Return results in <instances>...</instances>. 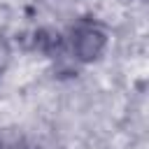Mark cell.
Wrapping results in <instances>:
<instances>
[{"mask_svg": "<svg viewBox=\"0 0 149 149\" xmlns=\"http://www.w3.org/2000/svg\"><path fill=\"white\" fill-rule=\"evenodd\" d=\"M72 47H74V51H77L79 58L91 61V58H95V56L102 51V47H105V33H102L98 26H91V23L79 26V28L74 30Z\"/></svg>", "mask_w": 149, "mask_h": 149, "instance_id": "cell-1", "label": "cell"}]
</instances>
